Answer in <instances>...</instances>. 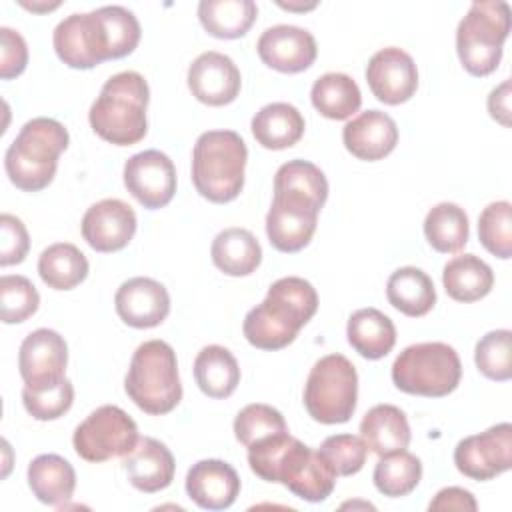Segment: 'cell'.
I'll return each mask as SVG.
<instances>
[{"label": "cell", "mask_w": 512, "mask_h": 512, "mask_svg": "<svg viewBox=\"0 0 512 512\" xmlns=\"http://www.w3.org/2000/svg\"><path fill=\"white\" fill-rule=\"evenodd\" d=\"M140 22L124 6H102L92 12L70 14L52 34L56 56L70 68L88 70L104 60L124 58L140 42Z\"/></svg>", "instance_id": "1"}, {"label": "cell", "mask_w": 512, "mask_h": 512, "mask_svg": "<svg viewBox=\"0 0 512 512\" xmlns=\"http://www.w3.org/2000/svg\"><path fill=\"white\" fill-rule=\"evenodd\" d=\"M248 464L258 478L282 484L306 502L326 500L336 486V474L322 454L290 436L288 430L248 446Z\"/></svg>", "instance_id": "2"}, {"label": "cell", "mask_w": 512, "mask_h": 512, "mask_svg": "<svg viewBox=\"0 0 512 512\" xmlns=\"http://www.w3.org/2000/svg\"><path fill=\"white\" fill-rule=\"evenodd\" d=\"M318 310L316 288L298 276L276 280L266 298L244 316V338L260 350H280L292 344Z\"/></svg>", "instance_id": "3"}, {"label": "cell", "mask_w": 512, "mask_h": 512, "mask_svg": "<svg viewBox=\"0 0 512 512\" xmlns=\"http://www.w3.org/2000/svg\"><path fill=\"white\" fill-rule=\"evenodd\" d=\"M148 82L134 70L110 76L92 102L88 120L92 130L116 146L138 144L148 132Z\"/></svg>", "instance_id": "4"}, {"label": "cell", "mask_w": 512, "mask_h": 512, "mask_svg": "<svg viewBox=\"0 0 512 512\" xmlns=\"http://www.w3.org/2000/svg\"><path fill=\"white\" fill-rule=\"evenodd\" d=\"M68 142V130L58 120L46 116L28 120L4 154L10 182L24 192L44 190L54 180L58 158Z\"/></svg>", "instance_id": "5"}, {"label": "cell", "mask_w": 512, "mask_h": 512, "mask_svg": "<svg viewBox=\"0 0 512 512\" xmlns=\"http://www.w3.org/2000/svg\"><path fill=\"white\" fill-rule=\"evenodd\" d=\"M248 148L234 130L202 132L192 150V182L196 192L214 202H232L244 188Z\"/></svg>", "instance_id": "6"}, {"label": "cell", "mask_w": 512, "mask_h": 512, "mask_svg": "<svg viewBox=\"0 0 512 512\" xmlns=\"http://www.w3.org/2000/svg\"><path fill=\"white\" fill-rule=\"evenodd\" d=\"M124 390L146 414L162 416L172 412L182 400L178 360L172 346L164 340L142 342L132 354Z\"/></svg>", "instance_id": "7"}, {"label": "cell", "mask_w": 512, "mask_h": 512, "mask_svg": "<svg viewBox=\"0 0 512 512\" xmlns=\"http://www.w3.org/2000/svg\"><path fill=\"white\" fill-rule=\"evenodd\" d=\"M510 32V4L504 0L474 2L456 28V52L472 76L492 74L502 60Z\"/></svg>", "instance_id": "8"}, {"label": "cell", "mask_w": 512, "mask_h": 512, "mask_svg": "<svg viewBox=\"0 0 512 512\" xmlns=\"http://www.w3.org/2000/svg\"><path fill=\"white\" fill-rule=\"evenodd\" d=\"M460 378V356L446 342H420L406 346L392 364L394 386L414 396H448L458 388Z\"/></svg>", "instance_id": "9"}, {"label": "cell", "mask_w": 512, "mask_h": 512, "mask_svg": "<svg viewBox=\"0 0 512 512\" xmlns=\"http://www.w3.org/2000/svg\"><path fill=\"white\" fill-rule=\"evenodd\" d=\"M358 400L356 366L342 354L322 356L304 384V406L320 424H344L352 418Z\"/></svg>", "instance_id": "10"}, {"label": "cell", "mask_w": 512, "mask_h": 512, "mask_svg": "<svg viewBox=\"0 0 512 512\" xmlns=\"http://www.w3.org/2000/svg\"><path fill=\"white\" fill-rule=\"evenodd\" d=\"M136 422L118 406L104 404L90 412L74 430L72 444L86 462L124 458L138 444Z\"/></svg>", "instance_id": "11"}, {"label": "cell", "mask_w": 512, "mask_h": 512, "mask_svg": "<svg viewBox=\"0 0 512 512\" xmlns=\"http://www.w3.org/2000/svg\"><path fill=\"white\" fill-rule=\"evenodd\" d=\"M454 464L460 474L478 482L508 472L512 466V424L500 422L462 438L454 448Z\"/></svg>", "instance_id": "12"}, {"label": "cell", "mask_w": 512, "mask_h": 512, "mask_svg": "<svg viewBox=\"0 0 512 512\" xmlns=\"http://www.w3.org/2000/svg\"><path fill=\"white\" fill-rule=\"evenodd\" d=\"M320 208L314 200L296 192H274L266 214V234L280 252H298L310 244Z\"/></svg>", "instance_id": "13"}, {"label": "cell", "mask_w": 512, "mask_h": 512, "mask_svg": "<svg viewBox=\"0 0 512 512\" xmlns=\"http://www.w3.org/2000/svg\"><path fill=\"white\" fill-rule=\"evenodd\" d=\"M68 344L50 328L30 332L18 352V368L28 390H46L60 384L66 376Z\"/></svg>", "instance_id": "14"}, {"label": "cell", "mask_w": 512, "mask_h": 512, "mask_svg": "<svg viewBox=\"0 0 512 512\" xmlns=\"http://www.w3.org/2000/svg\"><path fill=\"white\" fill-rule=\"evenodd\" d=\"M124 186L144 208H164L176 192L174 162L160 150L138 152L124 164Z\"/></svg>", "instance_id": "15"}, {"label": "cell", "mask_w": 512, "mask_h": 512, "mask_svg": "<svg viewBox=\"0 0 512 512\" xmlns=\"http://www.w3.org/2000/svg\"><path fill=\"white\" fill-rule=\"evenodd\" d=\"M366 82L380 102L398 106L414 96L418 88V68L408 52L388 46L374 52L368 60Z\"/></svg>", "instance_id": "16"}, {"label": "cell", "mask_w": 512, "mask_h": 512, "mask_svg": "<svg viewBox=\"0 0 512 512\" xmlns=\"http://www.w3.org/2000/svg\"><path fill=\"white\" fill-rule=\"evenodd\" d=\"M80 230L92 250L118 252L136 234V212L124 200L104 198L84 212Z\"/></svg>", "instance_id": "17"}, {"label": "cell", "mask_w": 512, "mask_h": 512, "mask_svg": "<svg viewBox=\"0 0 512 512\" xmlns=\"http://www.w3.org/2000/svg\"><path fill=\"white\" fill-rule=\"evenodd\" d=\"M256 50L268 68L284 74H296L310 68L318 54L314 36L306 28L292 24L266 28L256 42Z\"/></svg>", "instance_id": "18"}, {"label": "cell", "mask_w": 512, "mask_h": 512, "mask_svg": "<svg viewBox=\"0 0 512 512\" xmlns=\"http://www.w3.org/2000/svg\"><path fill=\"white\" fill-rule=\"evenodd\" d=\"M242 76L234 60L222 52H202L188 68V88L206 106H226L240 94Z\"/></svg>", "instance_id": "19"}, {"label": "cell", "mask_w": 512, "mask_h": 512, "mask_svg": "<svg viewBox=\"0 0 512 512\" xmlns=\"http://www.w3.org/2000/svg\"><path fill=\"white\" fill-rule=\"evenodd\" d=\"M120 320L132 328H154L170 312V296L164 284L154 278L136 276L120 284L114 296Z\"/></svg>", "instance_id": "20"}, {"label": "cell", "mask_w": 512, "mask_h": 512, "mask_svg": "<svg viewBox=\"0 0 512 512\" xmlns=\"http://www.w3.org/2000/svg\"><path fill=\"white\" fill-rule=\"evenodd\" d=\"M186 494L204 510H224L240 494V476L224 460H200L186 474Z\"/></svg>", "instance_id": "21"}, {"label": "cell", "mask_w": 512, "mask_h": 512, "mask_svg": "<svg viewBox=\"0 0 512 512\" xmlns=\"http://www.w3.org/2000/svg\"><path fill=\"white\" fill-rule=\"evenodd\" d=\"M346 150L358 160L376 162L386 158L398 144V128L382 110H366L346 122L342 130Z\"/></svg>", "instance_id": "22"}, {"label": "cell", "mask_w": 512, "mask_h": 512, "mask_svg": "<svg viewBox=\"0 0 512 512\" xmlns=\"http://www.w3.org/2000/svg\"><path fill=\"white\" fill-rule=\"evenodd\" d=\"M122 468L136 490L154 494L172 484L176 462L166 444L152 436H144L134 450L124 456Z\"/></svg>", "instance_id": "23"}, {"label": "cell", "mask_w": 512, "mask_h": 512, "mask_svg": "<svg viewBox=\"0 0 512 512\" xmlns=\"http://www.w3.org/2000/svg\"><path fill=\"white\" fill-rule=\"evenodd\" d=\"M360 438L378 456L404 450L410 444V424L406 414L394 404L372 406L360 422Z\"/></svg>", "instance_id": "24"}, {"label": "cell", "mask_w": 512, "mask_h": 512, "mask_svg": "<svg viewBox=\"0 0 512 512\" xmlns=\"http://www.w3.org/2000/svg\"><path fill=\"white\" fill-rule=\"evenodd\" d=\"M250 128L262 148L284 150L302 138L306 124L296 106L288 102H272L254 114Z\"/></svg>", "instance_id": "25"}, {"label": "cell", "mask_w": 512, "mask_h": 512, "mask_svg": "<svg viewBox=\"0 0 512 512\" xmlns=\"http://www.w3.org/2000/svg\"><path fill=\"white\" fill-rule=\"evenodd\" d=\"M346 336L362 358L380 360L396 344V326L378 308H360L348 318Z\"/></svg>", "instance_id": "26"}, {"label": "cell", "mask_w": 512, "mask_h": 512, "mask_svg": "<svg viewBox=\"0 0 512 512\" xmlns=\"http://www.w3.org/2000/svg\"><path fill=\"white\" fill-rule=\"evenodd\" d=\"M28 486L38 502L60 506L74 494L76 472L66 458L58 454H40L28 464Z\"/></svg>", "instance_id": "27"}, {"label": "cell", "mask_w": 512, "mask_h": 512, "mask_svg": "<svg viewBox=\"0 0 512 512\" xmlns=\"http://www.w3.org/2000/svg\"><path fill=\"white\" fill-rule=\"evenodd\" d=\"M214 266L228 276H248L262 262V248L256 236L246 228H224L210 246Z\"/></svg>", "instance_id": "28"}, {"label": "cell", "mask_w": 512, "mask_h": 512, "mask_svg": "<svg viewBox=\"0 0 512 512\" xmlns=\"http://www.w3.org/2000/svg\"><path fill=\"white\" fill-rule=\"evenodd\" d=\"M386 298L398 312L418 318L434 308L436 288L424 270L402 266L390 274L386 282Z\"/></svg>", "instance_id": "29"}, {"label": "cell", "mask_w": 512, "mask_h": 512, "mask_svg": "<svg viewBox=\"0 0 512 512\" xmlns=\"http://www.w3.org/2000/svg\"><path fill=\"white\" fill-rule=\"evenodd\" d=\"M446 294L456 302H476L494 286L492 268L476 254H460L446 262L442 270Z\"/></svg>", "instance_id": "30"}, {"label": "cell", "mask_w": 512, "mask_h": 512, "mask_svg": "<svg viewBox=\"0 0 512 512\" xmlns=\"http://www.w3.org/2000/svg\"><path fill=\"white\" fill-rule=\"evenodd\" d=\"M194 380L206 396L228 398L240 382V366L228 348L210 344L194 358Z\"/></svg>", "instance_id": "31"}, {"label": "cell", "mask_w": 512, "mask_h": 512, "mask_svg": "<svg viewBox=\"0 0 512 512\" xmlns=\"http://www.w3.org/2000/svg\"><path fill=\"white\" fill-rule=\"evenodd\" d=\"M258 6L252 0H202L198 18L204 30L222 40L242 38L254 24Z\"/></svg>", "instance_id": "32"}, {"label": "cell", "mask_w": 512, "mask_h": 512, "mask_svg": "<svg viewBox=\"0 0 512 512\" xmlns=\"http://www.w3.org/2000/svg\"><path fill=\"white\" fill-rule=\"evenodd\" d=\"M312 106L330 120H346L358 112L362 94L354 78L342 72H326L314 80L310 90Z\"/></svg>", "instance_id": "33"}, {"label": "cell", "mask_w": 512, "mask_h": 512, "mask_svg": "<svg viewBox=\"0 0 512 512\" xmlns=\"http://www.w3.org/2000/svg\"><path fill=\"white\" fill-rule=\"evenodd\" d=\"M38 274L52 290H72L88 276V260L78 246L56 242L42 250L38 258Z\"/></svg>", "instance_id": "34"}, {"label": "cell", "mask_w": 512, "mask_h": 512, "mask_svg": "<svg viewBox=\"0 0 512 512\" xmlns=\"http://www.w3.org/2000/svg\"><path fill=\"white\" fill-rule=\"evenodd\" d=\"M468 216L454 202L432 206L424 218V236L428 244L442 254H454L468 242Z\"/></svg>", "instance_id": "35"}, {"label": "cell", "mask_w": 512, "mask_h": 512, "mask_svg": "<svg viewBox=\"0 0 512 512\" xmlns=\"http://www.w3.org/2000/svg\"><path fill=\"white\" fill-rule=\"evenodd\" d=\"M422 478V462L412 452L396 450L380 456L374 466V486L388 498H400L410 494Z\"/></svg>", "instance_id": "36"}, {"label": "cell", "mask_w": 512, "mask_h": 512, "mask_svg": "<svg viewBox=\"0 0 512 512\" xmlns=\"http://www.w3.org/2000/svg\"><path fill=\"white\" fill-rule=\"evenodd\" d=\"M274 192H296L314 200L318 206H324L328 198V180L316 164L308 160H288L276 170Z\"/></svg>", "instance_id": "37"}, {"label": "cell", "mask_w": 512, "mask_h": 512, "mask_svg": "<svg viewBox=\"0 0 512 512\" xmlns=\"http://www.w3.org/2000/svg\"><path fill=\"white\" fill-rule=\"evenodd\" d=\"M478 238L496 258L512 256V206L508 200L490 202L478 218Z\"/></svg>", "instance_id": "38"}, {"label": "cell", "mask_w": 512, "mask_h": 512, "mask_svg": "<svg viewBox=\"0 0 512 512\" xmlns=\"http://www.w3.org/2000/svg\"><path fill=\"white\" fill-rule=\"evenodd\" d=\"M474 362L480 374L490 380L506 382L512 378V332L492 330L484 334L474 348Z\"/></svg>", "instance_id": "39"}, {"label": "cell", "mask_w": 512, "mask_h": 512, "mask_svg": "<svg viewBox=\"0 0 512 512\" xmlns=\"http://www.w3.org/2000/svg\"><path fill=\"white\" fill-rule=\"evenodd\" d=\"M40 294L36 286L20 274H4L0 278V318L4 324H20L36 314Z\"/></svg>", "instance_id": "40"}, {"label": "cell", "mask_w": 512, "mask_h": 512, "mask_svg": "<svg viewBox=\"0 0 512 512\" xmlns=\"http://www.w3.org/2000/svg\"><path fill=\"white\" fill-rule=\"evenodd\" d=\"M284 416L270 404H246L234 418V436L246 448L272 434L286 432Z\"/></svg>", "instance_id": "41"}, {"label": "cell", "mask_w": 512, "mask_h": 512, "mask_svg": "<svg viewBox=\"0 0 512 512\" xmlns=\"http://www.w3.org/2000/svg\"><path fill=\"white\" fill-rule=\"evenodd\" d=\"M318 452L326 460V464L332 468L336 476H352L362 470L368 448L360 436L354 434H334L328 436Z\"/></svg>", "instance_id": "42"}, {"label": "cell", "mask_w": 512, "mask_h": 512, "mask_svg": "<svg viewBox=\"0 0 512 512\" xmlns=\"http://www.w3.org/2000/svg\"><path fill=\"white\" fill-rule=\"evenodd\" d=\"M74 402V386L68 378L46 390L22 388V404L36 420H56L64 416Z\"/></svg>", "instance_id": "43"}, {"label": "cell", "mask_w": 512, "mask_h": 512, "mask_svg": "<svg viewBox=\"0 0 512 512\" xmlns=\"http://www.w3.org/2000/svg\"><path fill=\"white\" fill-rule=\"evenodd\" d=\"M0 266L20 264L30 250V236L20 218L4 212L0 216Z\"/></svg>", "instance_id": "44"}, {"label": "cell", "mask_w": 512, "mask_h": 512, "mask_svg": "<svg viewBox=\"0 0 512 512\" xmlns=\"http://www.w3.org/2000/svg\"><path fill=\"white\" fill-rule=\"evenodd\" d=\"M28 64V46L20 32L2 26L0 28V76L10 80L20 76Z\"/></svg>", "instance_id": "45"}, {"label": "cell", "mask_w": 512, "mask_h": 512, "mask_svg": "<svg viewBox=\"0 0 512 512\" xmlns=\"http://www.w3.org/2000/svg\"><path fill=\"white\" fill-rule=\"evenodd\" d=\"M478 508L476 498L472 496L470 490H464L460 486H448L442 488L432 502L428 504V510H460V512H474Z\"/></svg>", "instance_id": "46"}, {"label": "cell", "mask_w": 512, "mask_h": 512, "mask_svg": "<svg viewBox=\"0 0 512 512\" xmlns=\"http://www.w3.org/2000/svg\"><path fill=\"white\" fill-rule=\"evenodd\" d=\"M488 112L502 126H510V80L506 78L488 96Z\"/></svg>", "instance_id": "47"}, {"label": "cell", "mask_w": 512, "mask_h": 512, "mask_svg": "<svg viewBox=\"0 0 512 512\" xmlns=\"http://www.w3.org/2000/svg\"><path fill=\"white\" fill-rule=\"evenodd\" d=\"M280 6L282 8H288V10H312L314 6H316V2H312V4H284V2H280Z\"/></svg>", "instance_id": "48"}]
</instances>
